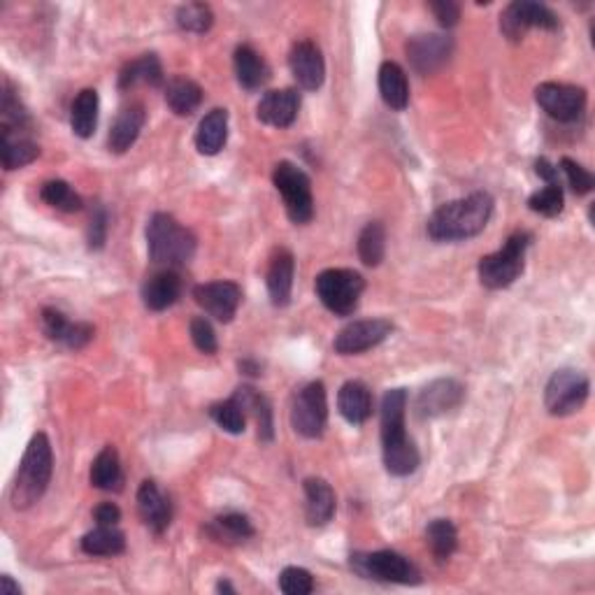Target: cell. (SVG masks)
Returning <instances> with one entry per match:
<instances>
[{
    "label": "cell",
    "instance_id": "obj_3",
    "mask_svg": "<svg viewBox=\"0 0 595 595\" xmlns=\"http://www.w3.org/2000/svg\"><path fill=\"white\" fill-rule=\"evenodd\" d=\"M54 472V454L49 437L45 433H38L31 437L28 447L21 458L17 477L12 484V505L17 510H28L38 500L45 496L49 482H52Z\"/></svg>",
    "mask_w": 595,
    "mask_h": 595
},
{
    "label": "cell",
    "instance_id": "obj_30",
    "mask_svg": "<svg viewBox=\"0 0 595 595\" xmlns=\"http://www.w3.org/2000/svg\"><path fill=\"white\" fill-rule=\"evenodd\" d=\"M379 93L391 110H405L410 103V84H407L405 70L393 61H384L379 68Z\"/></svg>",
    "mask_w": 595,
    "mask_h": 595
},
{
    "label": "cell",
    "instance_id": "obj_32",
    "mask_svg": "<svg viewBox=\"0 0 595 595\" xmlns=\"http://www.w3.org/2000/svg\"><path fill=\"white\" fill-rule=\"evenodd\" d=\"M91 484L100 491H121L124 489V470H121L119 454L114 447H105L91 465Z\"/></svg>",
    "mask_w": 595,
    "mask_h": 595
},
{
    "label": "cell",
    "instance_id": "obj_13",
    "mask_svg": "<svg viewBox=\"0 0 595 595\" xmlns=\"http://www.w3.org/2000/svg\"><path fill=\"white\" fill-rule=\"evenodd\" d=\"M393 331V324L389 319H363L354 324L344 326L335 338L333 347L340 356H356L363 354L377 344H382Z\"/></svg>",
    "mask_w": 595,
    "mask_h": 595
},
{
    "label": "cell",
    "instance_id": "obj_41",
    "mask_svg": "<svg viewBox=\"0 0 595 595\" xmlns=\"http://www.w3.org/2000/svg\"><path fill=\"white\" fill-rule=\"evenodd\" d=\"M214 24L212 7L205 3H189L177 10V26L186 33H207Z\"/></svg>",
    "mask_w": 595,
    "mask_h": 595
},
{
    "label": "cell",
    "instance_id": "obj_35",
    "mask_svg": "<svg viewBox=\"0 0 595 595\" xmlns=\"http://www.w3.org/2000/svg\"><path fill=\"white\" fill-rule=\"evenodd\" d=\"M82 551L89 556H119L126 551V535L117 526H98L82 537Z\"/></svg>",
    "mask_w": 595,
    "mask_h": 595
},
{
    "label": "cell",
    "instance_id": "obj_6",
    "mask_svg": "<svg viewBox=\"0 0 595 595\" xmlns=\"http://www.w3.org/2000/svg\"><path fill=\"white\" fill-rule=\"evenodd\" d=\"M317 296L328 312L338 317H349L361 303L365 282L356 270L331 268L317 277Z\"/></svg>",
    "mask_w": 595,
    "mask_h": 595
},
{
    "label": "cell",
    "instance_id": "obj_33",
    "mask_svg": "<svg viewBox=\"0 0 595 595\" xmlns=\"http://www.w3.org/2000/svg\"><path fill=\"white\" fill-rule=\"evenodd\" d=\"M98 91L84 89L77 93L73 107H70V126L77 138H91L98 126Z\"/></svg>",
    "mask_w": 595,
    "mask_h": 595
},
{
    "label": "cell",
    "instance_id": "obj_2",
    "mask_svg": "<svg viewBox=\"0 0 595 595\" xmlns=\"http://www.w3.org/2000/svg\"><path fill=\"white\" fill-rule=\"evenodd\" d=\"M493 214V198L489 193L477 191L470 196L451 200L437 207L428 219V235L435 242H458L475 238L489 224Z\"/></svg>",
    "mask_w": 595,
    "mask_h": 595
},
{
    "label": "cell",
    "instance_id": "obj_16",
    "mask_svg": "<svg viewBox=\"0 0 595 595\" xmlns=\"http://www.w3.org/2000/svg\"><path fill=\"white\" fill-rule=\"evenodd\" d=\"M289 68L300 89L317 91L326 80V63L321 49L312 40H300L291 47Z\"/></svg>",
    "mask_w": 595,
    "mask_h": 595
},
{
    "label": "cell",
    "instance_id": "obj_9",
    "mask_svg": "<svg viewBox=\"0 0 595 595\" xmlns=\"http://www.w3.org/2000/svg\"><path fill=\"white\" fill-rule=\"evenodd\" d=\"M589 377L579 370H556L544 389V405L554 417H568L584 407L589 398Z\"/></svg>",
    "mask_w": 595,
    "mask_h": 595
},
{
    "label": "cell",
    "instance_id": "obj_17",
    "mask_svg": "<svg viewBox=\"0 0 595 595\" xmlns=\"http://www.w3.org/2000/svg\"><path fill=\"white\" fill-rule=\"evenodd\" d=\"M465 398V386L456 379H435L430 382L417 398V414L421 419L442 417L456 410Z\"/></svg>",
    "mask_w": 595,
    "mask_h": 595
},
{
    "label": "cell",
    "instance_id": "obj_39",
    "mask_svg": "<svg viewBox=\"0 0 595 595\" xmlns=\"http://www.w3.org/2000/svg\"><path fill=\"white\" fill-rule=\"evenodd\" d=\"M40 198L45 200L49 207H56L61 212H80L82 210V198L73 191V186L63 179H49V182L42 184Z\"/></svg>",
    "mask_w": 595,
    "mask_h": 595
},
{
    "label": "cell",
    "instance_id": "obj_4",
    "mask_svg": "<svg viewBox=\"0 0 595 595\" xmlns=\"http://www.w3.org/2000/svg\"><path fill=\"white\" fill-rule=\"evenodd\" d=\"M196 235L166 212H156L147 224V252L156 265L179 268L196 254Z\"/></svg>",
    "mask_w": 595,
    "mask_h": 595
},
{
    "label": "cell",
    "instance_id": "obj_34",
    "mask_svg": "<svg viewBox=\"0 0 595 595\" xmlns=\"http://www.w3.org/2000/svg\"><path fill=\"white\" fill-rule=\"evenodd\" d=\"M166 103L177 117H191L203 103V89L189 77H175L166 86Z\"/></svg>",
    "mask_w": 595,
    "mask_h": 595
},
{
    "label": "cell",
    "instance_id": "obj_1",
    "mask_svg": "<svg viewBox=\"0 0 595 595\" xmlns=\"http://www.w3.org/2000/svg\"><path fill=\"white\" fill-rule=\"evenodd\" d=\"M407 391L391 389L382 398V454L384 468L393 477H410L417 472L421 456L405 430Z\"/></svg>",
    "mask_w": 595,
    "mask_h": 595
},
{
    "label": "cell",
    "instance_id": "obj_15",
    "mask_svg": "<svg viewBox=\"0 0 595 595\" xmlns=\"http://www.w3.org/2000/svg\"><path fill=\"white\" fill-rule=\"evenodd\" d=\"M193 300L210 314L212 319L228 324L238 314L242 303V289L235 282H207L193 286Z\"/></svg>",
    "mask_w": 595,
    "mask_h": 595
},
{
    "label": "cell",
    "instance_id": "obj_21",
    "mask_svg": "<svg viewBox=\"0 0 595 595\" xmlns=\"http://www.w3.org/2000/svg\"><path fill=\"white\" fill-rule=\"evenodd\" d=\"M40 156V147L31 140L28 131L21 128H0V161L3 168L19 170Z\"/></svg>",
    "mask_w": 595,
    "mask_h": 595
},
{
    "label": "cell",
    "instance_id": "obj_23",
    "mask_svg": "<svg viewBox=\"0 0 595 595\" xmlns=\"http://www.w3.org/2000/svg\"><path fill=\"white\" fill-rule=\"evenodd\" d=\"M293 272H296V261H293V254L289 252V249H277L275 256H272V261H270L268 277H265L270 300L275 307H286L291 303Z\"/></svg>",
    "mask_w": 595,
    "mask_h": 595
},
{
    "label": "cell",
    "instance_id": "obj_47",
    "mask_svg": "<svg viewBox=\"0 0 595 595\" xmlns=\"http://www.w3.org/2000/svg\"><path fill=\"white\" fill-rule=\"evenodd\" d=\"M430 10H433L435 19L440 21V26L451 28L458 24L461 19V5L451 3V0H437V3H430Z\"/></svg>",
    "mask_w": 595,
    "mask_h": 595
},
{
    "label": "cell",
    "instance_id": "obj_40",
    "mask_svg": "<svg viewBox=\"0 0 595 595\" xmlns=\"http://www.w3.org/2000/svg\"><path fill=\"white\" fill-rule=\"evenodd\" d=\"M210 417L214 424H217L221 430H226V433H231V435L245 433L247 414L238 405V400L235 398H228V400H224V403H214L210 407Z\"/></svg>",
    "mask_w": 595,
    "mask_h": 595
},
{
    "label": "cell",
    "instance_id": "obj_31",
    "mask_svg": "<svg viewBox=\"0 0 595 595\" xmlns=\"http://www.w3.org/2000/svg\"><path fill=\"white\" fill-rule=\"evenodd\" d=\"M138 84L161 86L163 84V66L156 54H145L140 59L126 63L119 73V89L128 91Z\"/></svg>",
    "mask_w": 595,
    "mask_h": 595
},
{
    "label": "cell",
    "instance_id": "obj_8",
    "mask_svg": "<svg viewBox=\"0 0 595 595\" xmlns=\"http://www.w3.org/2000/svg\"><path fill=\"white\" fill-rule=\"evenodd\" d=\"M351 568L356 575L375 579L384 584H419V568L410 558L396 551H368V554L351 556Z\"/></svg>",
    "mask_w": 595,
    "mask_h": 595
},
{
    "label": "cell",
    "instance_id": "obj_37",
    "mask_svg": "<svg viewBox=\"0 0 595 595\" xmlns=\"http://www.w3.org/2000/svg\"><path fill=\"white\" fill-rule=\"evenodd\" d=\"M386 254V231L379 221H370L358 235V256L368 268H377Z\"/></svg>",
    "mask_w": 595,
    "mask_h": 595
},
{
    "label": "cell",
    "instance_id": "obj_18",
    "mask_svg": "<svg viewBox=\"0 0 595 595\" xmlns=\"http://www.w3.org/2000/svg\"><path fill=\"white\" fill-rule=\"evenodd\" d=\"M42 331L52 342L66 344L68 349H84L86 344L93 340V326L84 324V321H70L66 314L54 310V307H45L40 314Z\"/></svg>",
    "mask_w": 595,
    "mask_h": 595
},
{
    "label": "cell",
    "instance_id": "obj_27",
    "mask_svg": "<svg viewBox=\"0 0 595 595\" xmlns=\"http://www.w3.org/2000/svg\"><path fill=\"white\" fill-rule=\"evenodd\" d=\"M233 398L238 400V405L245 410V414H252L254 417L258 437L263 442H272V437H275V421H272L270 400L263 393H258L254 386H240V389H235Z\"/></svg>",
    "mask_w": 595,
    "mask_h": 595
},
{
    "label": "cell",
    "instance_id": "obj_45",
    "mask_svg": "<svg viewBox=\"0 0 595 595\" xmlns=\"http://www.w3.org/2000/svg\"><path fill=\"white\" fill-rule=\"evenodd\" d=\"M189 331H191V340L198 347V351H203V354H207V356L217 354L219 342H217V333H214L210 321H207L205 317H196L191 321Z\"/></svg>",
    "mask_w": 595,
    "mask_h": 595
},
{
    "label": "cell",
    "instance_id": "obj_24",
    "mask_svg": "<svg viewBox=\"0 0 595 595\" xmlns=\"http://www.w3.org/2000/svg\"><path fill=\"white\" fill-rule=\"evenodd\" d=\"M147 114L142 105H131L124 107L119 112V117L114 119L110 138H107V145H110V152L114 154H124L135 145V140L140 138L142 126H145Z\"/></svg>",
    "mask_w": 595,
    "mask_h": 595
},
{
    "label": "cell",
    "instance_id": "obj_44",
    "mask_svg": "<svg viewBox=\"0 0 595 595\" xmlns=\"http://www.w3.org/2000/svg\"><path fill=\"white\" fill-rule=\"evenodd\" d=\"M558 170L565 172V179H568V186L575 191V196H586V193L593 191L595 186L593 175L584 166H579L577 161H572L565 156V159H561V168Z\"/></svg>",
    "mask_w": 595,
    "mask_h": 595
},
{
    "label": "cell",
    "instance_id": "obj_10",
    "mask_svg": "<svg viewBox=\"0 0 595 595\" xmlns=\"http://www.w3.org/2000/svg\"><path fill=\"white\" fill-rule=\"evenodd\" d=\"M328 424V400L324 382H310L293 398L291 426L307 440H317L324 435Z\"/></svg>",
    "mask_w": 595,
    "mask_h": 595
},
{
    "label": "cell",
    "instance_id": "obj_14",
    "mask_svg": "<svg viewBox=\"0 0 595 595\" xmlns=\"http://www.w3.org/2000/svg\"><path fill=\"white\" fill-rule=\"evenodd\" d=\"M407 61L417 70L419 75H433L440 70L444 63L449 61L451 52H454V40L449 35H414L405 45Z\"/></svg>",
    "mask_w": 595,
    "mask_h": 595
},
{
    "label": "cell",
    "instance_id": "obj_22",
    "mask_svg": "<svg viewBox=\"0 0 595 595\" xmlns=\"http://www.w3.org/2000/svg\"><path fill=\"white\" fill-rule=\"evenodd\" d=\"M138 512L142 521L154 530L156 535H161L163 530H168L172 521V505L170 500L163 496L156 482H142L138 489Z\"/></svg>",
    "mask_w": 595,
    "mask_h": 595
},
{
    "label": "cell",
    "instance_id": "obj_50",
    "mask_svg": "<svg viewBox=\"0 0 595 595\" xmlns=\"http://www.w3.org/2000/svg\"><path fill=\"white\" fill-rule=\"evenodd\" d=\"M0 593H3V595H19L21 589H19V584L12 582L10 575H3V577H0Z\"/></svg>",
    "mask_w": 595,
    "mask_h": 595
},
{
    "label": "cell",
    "instance_id": "obj_38",
    "mask_svg": "<svg viewBox=\"0 0 595 595\" xmlns=\"http://www.w3.org/2000/svg\"><path fill=\"white\" fill-rule=\"evenodd\" d=\"M426 542L437 561H447L458 547L456 526L449 519H435L426 528Z\"/></svg>",
    "mask_w": 595,
    "mask_h": 595
},
{
    "label": "cell",
    "instance_id": "obj_51",
    "mask_svg": "<svg viewBox=\"0 0 595 595\" xmlns=\"http://www.w3.org/2000/svg\"><path fill=\"white\" fill-rule=\"evenodd\" d=\"M240 370L245 372V375H249V377H258V375H261V365H258L256 361H252V358H245V361H240Z\"/></svg>",
    "mask_w": 595,
    "mask_h": 595
},
{
    "label": "cell",
    "instance_id": "obj_7",
    "mask_svg": "<svg viewBox=\"0 0 595 595\" xmlns=\"http://www.w3.org/2000/svg\"><path fill=\"white\" fill-rule=\"evenodd\" d=\"M272 182H275V189L282 193L286 214H289L293 224H310L314 217L310 177L296 163L282 161L277 163L275 172H272Z\"/></svg>",
    "mask_w": 595,
    "mask_h": 595
},
{
    "label": "cell",
    "instance_id": "obj_12",
    "mask_svg": "<svg viewBox=\"0 0 595 595\" xmlns=\"http://www.w3.org/2000/svg\"><path fill=\"white\" fill-rule=\"evenodd\" d=\"M535 100L551 119L570 124V121L582 117L586 107V91L575 84L544 82L535 89Z\"/></svg>",
    "mask_w": 595,
    "mask_h": 595
},
{
    "label": "cell",
    "instance_id": "obj_36",
    "mask_svg": "<svg viewBox=\"0 0 595 595\" xmlns=\"http://www.w3.org/2000/svg\"><path fill=\"white\" fill-rule=\"evenodd\" d=\"M210 535L219 542H245L254 535V526L245 514L228 512L212 521Z\"/></svg>",
    "mask_w": 595,
    "mask_h": 595
},
{
    "label": "cell",
    "instance_id": "obj_20",
    "mask_svg": "<svg viewBox=\"0 0 595 595\" xmlns=\"http://www.w3.org/2000/svg\"><path fill=\"white\" fill-rule=\"evenodd\" d=\"M179 296H182V279H179L177 270L172 268L154 272V275L142 284V303L152 312L168 310V307L177 303Z\"/></svg>",
    "mask_w": 595,
    "mask_h": 595
},
{
    "label": "cell",
    "instance_id": "obj_49",
    "mask_svg": "<svg viewBox=\"0 0 595 595\" xmlns=\"http://www.w3.org/2000/svg\"><path fill=\"white\" fill-rule=\"evenodd\" d=\"M535 172H537V177H542L547 184H561L558 182V168L554 166V163H549L547 159L535 161Z\"/></svg>",
    "mask_w": 595,
    "mask_h": 595
},
{
    "label": "cell",
    "instance_id": "obj_26",
    "mask_svg": "<svg viewBox=\"0 0 595 595\" xmlns=\"http://www.w3.org/2000/svg\"><path fill=\"white\" fill-rule=\"evenodd\" d=\"M338 410L351 426H363L372 414V393L363 382L342 384L338 393Z\"/></svg>",
    "mask_w": 595,
    "mask_h": 595
},
{
    "label": "cell",
    "instance_id": "obj_25",
    "mask_svg": "<svg viewBox=\"0 0 595 595\" xmlns=\"http://www.w3.org/2000/svg\"><path fill=\"white\" fill-rule=\"evenodd\" d=\"M305 498H307V523L314 528L326 526L335 514V491L326 479L310 477L305 479Z\"/></svg>",
    "mask_w": 595,
    "mask_h": 595
},
{
    "label": "cell",
    "instance_id": "obj_43",
    "mask_svg": "<svg viewBox=\"0 0 595 595\" xmlns=\"http://www.w3.org/2000/svg\"><path fill=\"white\" fill-rule=\"evenodd\" d=\"M279 591L286 595H310L314 579L305 568H284L279 575Z\"/></svg>",
    "mask_w": 595,
    "mask_h": 595
},
{
    "label": "cell",
    "instance_id": "obj_19",
    "mask_svg": "<svg viewBox=\"0 0 595 595\" xmlns=\"http://www.w3.org/2000/svg\"><path fill=\"white\" fill-rule=\"evenodd\" d=\"M300 110V96L296 89H279V91H268L265 96L258 100L256 117L263 121L265 126L275 128H289L298 117Z\"/></svg>",
    "mask_w": 595,
    "mask_h": 595
},
{
    "label": "cell",
    "instance_id": "obj_46",
    "mask_svg": "<svg viewBox=\"0 0 595 595\" xmlns=\"http://www.w3.org/2000/svg\"><path fill=\"white\" fill-rule=\"evenodd\" d=\"M107 228H110V217H107L105 207L98 205L91 214L89 231H86V242H89V249H93V252H98V249L105 247Z\"/></svg>",
    "mask_w": 595,
    "mask_h": 595
},
{
    "label": "cell",
    "instance_id": "obj_11",
    "mask_svg": "<svg viewBox=\"0 0 595 595\" xmlns=\"http://www.w3.org/2000/svg\"><path fill=\"white\" fill-rule=\"evenodd\" d=\"M561 21L547 5L533 3V0H514L500 14V31L507 40H523L530 28H544V31H556Z\"/></svg>",
    "mask_w": 595,
    "mask_h": 595
},
{
    "label": "cell",
    "instance_id": "obj_29",
    "mask_svg": "<svg viewBox=\"0 0 595 595\" xmlns=\"http://www.w3.org/2000/svg\"><path fill=\"white\" fill-rule=\"evenodd\" d=\"M228 140V112L214 107L200 121L196 131V147L203 156H217Z\"/></svg>",
    "mask_w": 595,
    "mask_h": 595
},
{
    "label": "cell",
    "instance_id": "obj_48",
    "mask_svg": "<svg viewBox=\"0 0 595 595\" xmlns=\"http://www.w3.org/2000/svg\"><path fill=\"white\" fill-rule=\"evenodd\" d=\"M93 519H96L98 526H117L121 521V510L114 503H103L93 510Z\"/></svg>",
    "mask_w": 595,
    "mask_h": 595
},
{
    "label": "cell",
    "instance_id": "obj_42",
    "mask_svg": "<svg viewBox=\"0 0 595 595\" xmlns=\"http://www.w3.org/2000/svg\"><path fill=\"white\" fill-rule=\"evenodd\" d=\"M565 198H563V186L561 184H547L544 189L535 191L533 196L528 198V207L535 214H542V217L554 219L563 212Z\"/></svg>",
    "mask_w": 595,
    "mask_h": 595
},
{
    "label": "cell",
    "instance_id": "obj_52",
    "mask_svg": "<svg viewBox=\"0 0 595 595\" xmlns=\"http://www.w3.org/2000/svg\"><path fill=\"white\" fill-rule=\"evenodd\" d=\"M217 591H219V593H235V589H233L231 584L226 582V579H221V582L217 584Z\"/></svg>",
    "mask_w": 595,
    "mask_h": 595
},
{
    "label": "cell",
    "instance_id": "obj_28",
    "mask_svg": "<svg viewBox=\"0 0 595 595\" xmlns=\"http://www.w3.org/2000/svg\"><path fill=\"white\" fill-rule=\"evenodd\" d=\"M233 66H235V75H238L240 86L247 91L261 89V86L270 80L268 63H265L263 56L249 45H240L238 49H235Z\"/></svg>",
    "mask_w": 595,
    "mask_h": 595
},
{
    "label": "cell",
    "instance_id": "obj_5",
    "mask_svg": "<svg viewBox=\"0 0 595 595\" xmlns=\"http://www.w3.org/2000/svg\"><path fill=\"white\" fill-rule=\"evenodd\" d=\"M530 235L528 233H514L507 238L503 247L498 249L496 254L484 256L479 261V282H482L486 289L500 291L512 286L516 279L521 277L523 265H526V252L530 247Z\"/></svg>",
    "mask_w": 595,
    "mask_h": 595
}]
</instances>
